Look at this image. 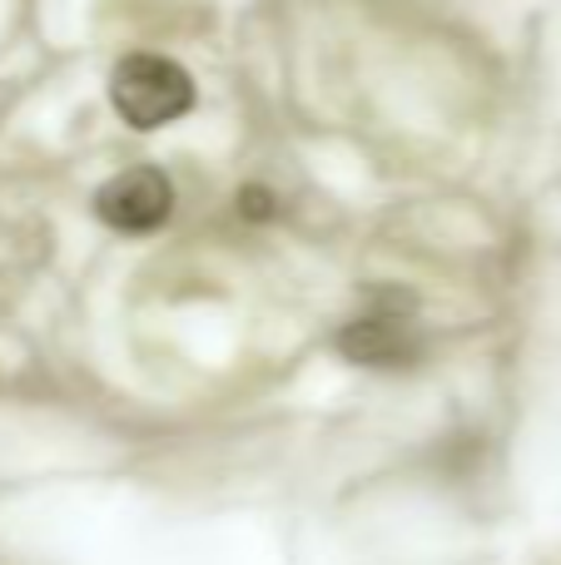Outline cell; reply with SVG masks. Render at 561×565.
Wrapping results in <instances>:
<instances>
[{"label": "cell", "instance_id": "cell-1", "mask_svg": "<svg viewBox=\"0 0 561 565\" xmlns=\"http://www.w3.org/2000/svg\"><path fill=\"white\" fill-rule=\"evenodd\" d=\"M109 105L129 129H165L194 109V79L165 55H125L109 75Z\"/></svg>", "mask_w": 561, "mask_h": 565}, {"label": "cell", "instance_id": "cell-2", "mask_svg": "<svg viewBox=\"0 0 561 565\" xmlns=\"http://www.w3.org/2000/svg\"><path fill=\"white\" fill-rule=\"evenodd\" d=\"M338 348L358 367H413L423 358V328L403 298H383L338 332Z\"/></svg>", "mask_w": 561, "mask_h": 565}, {"label": "cell", "instance_id": "cell-3", "mask_svg": "<svg viewBox=\"0 0 561 565\" xmlns=\"http://www.w3.org/2000/svg\"><path fill=\"white\" fill-rule=\"evenodd\" d=\"M95 214L105 218L115 234H155V228L169 224V214H174V184L149 164L125 169V174H115L109 184H99Z\"/></svg>", "mask_w": 561, "mask_h": 565}, {"label": "cell", "instance_id": "cell-4", "mask_svg": "<svg viewBox=\"0 0 561 565\" xmlns=\"http://www.w3.org/2000/svg\"><path fill=\"white\" fill-rule=\"evenodd\" d=\"M239 214L268 218V214H274V194H268V189H239Z\"/></svg>", "mask_w": 561, "mask_h": 565}]
</instances>
